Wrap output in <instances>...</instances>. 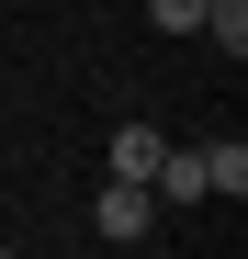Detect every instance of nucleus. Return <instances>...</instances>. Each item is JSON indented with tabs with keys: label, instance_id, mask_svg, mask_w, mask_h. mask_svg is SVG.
Returning a JSON list of instances; mask_svg holds the SVG:
<instances>
[{
	"label": "nucleus",
	"instance_id": "obj_1",
	"mask_svg": "<svg viewBox=\"0 0 248 259\" xmlns=\"http://www.w3.org/2000/svg\"><path fill=\"white\" fill-rule=\"evenodd\" d=\"M147 214H158V192H147V181H102L91 237H113V248H124V237H147Z\"/></svg>",
	"mask_w": 248,
	"mask_h": 259
},
{
	"label": "nucleus",
	"instance_id": "obj_2",
	"mask_svg": "<svg viewBox=\"0 0 248 259\" xmlns=\"http://www.w3.org/2000/svg\"><path fill=\"white\" fill-rule=\"evenodd\" d=\"M203 192H226V203L248 192V147H237V136H215V147H203Z\"/></svg>",
	"mask_w": 248,
	"mask_h": 259
},
{
	"label": "nucleus",
	"instance_id": "obj_3",
	"mask_svg": "<svg viewBox=\"0 0 248 259\" xmlns=\"http://www.w3.org/2000/svg\"><path fill=\"white\" fill-rule=\"evenodd\" d=\"M147 169H158V124H124L113 136V181H147Z\"/></svg>",
	"mask_w": 248,
	"mask_h": 259
},
{
	"label": "nucleus",
	"instance_id": "obj_4",
	"mask_svg": "<svg viewBox=\"0 0 248 259\" xmlns=\"http://www.w3.org/2000/svg\"><path fill=\"white\" fill-rule=\"evenodd\" d=\"M203 12H215V0H147V23H158V34H203Z\"/></svg>",
	"mask_w": 248,
	"mask_h": 259
},
{
	"label": "nucleus",
	"instance_id": "obj_5",
	"mask_svg": "<svg viewBox=\"0 0 248 259\" xmlns=\"http://www.w3.org/2000/svg\"><path fill=\"white\" fill-rule=\"evenodd\" d=\"M0 259H23V248H0Z\"/></svg>",
	"mask_w": 248,
	"mask_h": 259
}]
</instances>
